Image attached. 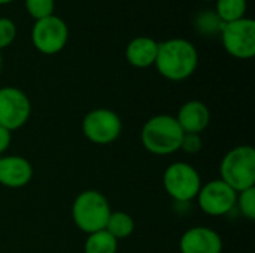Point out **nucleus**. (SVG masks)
<instances>
[{"mask_svg": "<svg viewBox=\"0 0 255 253\" xmlns=\"http://www.w3.org/2000/svg\"><path fill=\"white\" fill-rule=\"evenodd\" d=\"M184 131L172 115L149 118L140 131L142 146L152 155H172L181 149Z\"/></svg>", "mask_w": 255, "mask_h": 253, "instance_id": "f03ea898", "label": "nucleus"}, {"mask_svg": "<svg viewBox=\"0 0 255 253\" xmlns=\"http://www.w3.org/2000/svg\"><path fill=\"white\" fill-rule=\"evenodd\" d=\"M134 227H136L134 219H133L128 213L121 212V210H117V212H111L105 230H106L115 240L120 242V240L128 239V237L133 234Z\"/></svg>", "mask_w": 255, "mask_h": 253, "instance_id": "2eb2a0df", "label": "nucleus"}, {"mask_svg": "<svg viewBox=\"0 0 255 253\" xmlns=\"http://www.w3.org/2000/svg\"><path fill=\"white\" fill-rule=\"evenodd\" d=\"M221 40L224 49L235 58L250 60L255 55V22L251 18H242L233 22H223Z\"/></svg>", "mask_w": 255, "mask_h": 253, "instance_id": "0eeeda50", "label": "nucleus"}, {"mask_svg": "<svg viewBox=\"0 0 255 253\" xmlns=\"http://www.w3.org/2000/svg\"><path fill=\"white\" fill-rule=\"evenodd\" d=\"M33 167L28 160L19 155L0 157V185L18 189L30 183Z\"/></svg>", "mask_w": 255, "mask_h": 253, "instance_id": "f8f14e48", "label": "nucleus"}, {"mask_svg": "<svg viewBox=\"0 0 255 253\" xmlns=\"http://www.w3.org/2000/svg\"><path fill=\"white\" fill-rule=\"evenodd\" d=\"M10 1H13V0H0V4H7Z\"/></svg>", "mask_w": 255, "mask_h": 253, "instance_id": "5701e85b", "label": "nucleus"}, {"mask_svg": "<svg viewBox=\"0 0 255 253\" xmlns=\"http://www.w3.org/2000/svg\"><path fill=\"white\" fill-rule=\"evenodd\" d=\"M217 16L221 22H233L245 18L248 3L247 0H215Z\"/></svg>", "mask_w": 255, "mask_h": 253, "instance_id": "f3484780", "label": "nucleus"}, {"mask_svg": "<svg viewBox=\"0 0 255 253\" xmlns=\"http://www.w3.org/2000/svg\"><path fill=\"white\" fill-rule=\"evenodd\" d=\"M163 186L170 198L185 204L196 200L202 188V179L196 167L184 161H176L164 170Z\"/></svg>", "mask_w": 255, "mask_h": 253, "instance_id": "39448f33", "label": "nucleus"}, {"mask_svg": "<svg viewBox=\"0 0 255 253\" xmlns=\"http://www.w3.org/2000/svg\"><path fill=\"white\" fill-rule=\"evenodd\" d=\"M158 52V42L152 37L140 36L128 42L126 48V58L128 64L136 69H146L155 64Z\"/></svg>", "mask_w": 255, "mask_h": 253, "instance_id": "4468645a", "label": "nucleus"}, {"mask_svg": "<svg viewBox=\"0 0 255 253\" xmlns=\"http://www.w3.org/2000/svg\"><path fill=\"white\" fill-rule=\"evenodd\" d=\"M67 39V24L57 15L37 19L31 30V42L34 48L45 55H54L63 51Z\"/></svg>", "mask_w": 255, "mask_h": 253, "instance_id": "6e6552de", "label": "nucleus"}, {"mask_svg": "<svg viewBox=\"0 0 255 253\" xmlns=\"http://www.w3.org/2000/svg\"><path fill=\"white\" fill-rule=\"evenodd\" d=\"M199 54L196 46L187 39H169L158 43L155 67L158 73L173 82L188 79L197 69Z\"/></svg>", "mask_w": 255, "mask_h": 253, "instance_id": "f257e3e1", "label": "nucleus"}, {"mask_svg": "<svg viewBox=\"0 0 255 253\" xmlns=\"http://www.w3.org/2000/svg\"><path fill=\"white\" fill-rule=\"evenodd\" d=\"M16 37V25L10 18H0V51L7 48Z\"/></svg>", "mask_w": 255, "mask_h": 253, "instance_id": "aec40b11", "label": "nucleus"}, {"mask_svg": "<svg viewBox=\"0 0 255 253\" xmlns=\"http://www.w3.org/2000/svg\"><path fill=\"white\" fill-rule=\"evenodd\" d=\"M175 118L185 134H200L211 122V112L205 103L190 100L179 107Z\"/></svg>", "mask_w": 255, "mask_h": 253, "instance_id": "ddd939ff", "label": "nucleus"}, {"mask_svg": "<svg viewBox=\"0 0 255 253\" xmlns=\"http://www.w3.org/2000/svg\"><path fill=\"white\" fill-rule=\"evenodd\" d=\"M118 251V240H115L106 230L88 234L84 253H117Z\"/></svg>", "mask_w": 255, "mask_h": 253, "instance_id": "dca6fc26", "label": "nucleus"}, {"mask_svg": "<svg viewBox=\"0 0 255 253\" xmlns=\"http://www.w3.org/2000/svg\"><path fill=\"white\" fill-rule=\"evenodd\" d=\"M221 180L236 192L255 188V151L250 145L230 149L220 166Z\"/></svg>", "mask_w": 255, "mask_h": 253, "instance_id": "20e7f679", "label": "nucleus"}, {"mask_svg": "<svg viewBox=\"0 0 255 253\" xmlns=\"http://www.w3.org/2000/svg\"><path fill=\"white\" fill-rule=\"evenodd\" d=\"M181 253H221V236L208 227H193L187 230L179 240Z\"/></svg>", "mask_w": 255, "mask_h": 253, "instance_id": "9b49d317", "label": "nucleus"}, {"mask_svg": "<svg viewBox=\"0 0 255 253\" xmlns=\"http://www.w3.org/2000/svg\"><path fill=\"white\" fill-rule=\"evenodd\" d=\"M82 133L94 145H111L121 136L123 121L111 109H93L82 119Z\"/></svg>", "mask_w": 255, "mask_h": 253, "instance_id": "423d86ee", "label": "nucleus"}, {"mask_svg": "<svg viewBox=\"0 0 255 253\" xmlns=\"http://www.w3.org/2000/svg\"><path fill=\"white\" fill-rule=\"evenodd\" d=\"M238 192L221 179H215L202 185L196 200L203 213L208 216H224L236 207Z\"/></svg>", "mask_w": 255, "mask_h": 253, "instance_id": "9d476101", "label": "nucleus"}, {"mask_svg": "<svg viewBox=\"0 0 255 253\" xmlns=\"http://www.w3.org/2000/svg\"><path fill=\"white\" fill-rule=\"evenodd\" d=\"M203 1H215V0H203Z\"/></svg>", "mask_w": 255, "mask_h": 253, "instance_id": "393cba45", "label": "nucleus"}, {"mask_svg": "<svg viewBox=\"0 0 255 253\" xmlns=\"http://www.w3.org/2000/svg\"><path fill=\"white\" fill-rule=\"evenodd\" d=\"M236 207L242 213L244 218L248 221L255 219V188H250L245 191L238 192L236 197Z\"/></svg>", "mask_w": 255, "mask_h": 253, "instance_id": "a211bd4d", "label": "nucleus"}, {"mask_svg": "<svg viewBox=\"0 0 255 253\" xmlns=\"http://www.w3.org/2000/svg\"><path fill=\"white\" fill-rule=\"evenodd\" d=\"M111 212L108 198L96 189L79 192L72 204V219L87 236L105 230Z\"/></svg>", "mask_w": 255, "mask_h": 253, "instance_id": "7ed1b4c3", "label": "nucleus"}, {"mask_svg": "<svg viewBox=\"0 0 255 253\" xmlns=\"http://www.w3.org/2000/svg\"><path fill=\"white\" fill-rule=\"evenodd\" d=\"M1 63H3V60H1V51H0V70H1Z\"/></svg>", "mask_w": 255, "mask_h": 253, "instance_id": "b1692460", "label": "nucleus"}, {"mask_svg": "<svg viewBox=\"0 0 255 253\" xmlns=\"http://www.w3.org/2000/svg\"><path fill=\"white\" fill-rule=\"evenodd\" d=\"M10 142H12V133L0 125V157H3V154L9 149Z\"/></svg>", "mask_w": 255, "mask_h": 253, "instance_id": "4be33fe9", "label": "nucleus"}, {"mask_svg": "<svg viewBox=\"0 0 255 253\" xmlns=\"http://www.w3.org/2000/svg\"><path fill=\"white\" fill-rule=\"evenodd\" d=\"M202 146H203V142H202L200 134H185L184 133L179 151H184L187 154H197V152H200Z\"/></svg>", "mask_w": 255, "mask_h": 253, "instance_id": "412c9836", "label": "nucleus"}, {"mask_svg": "<svg viewBox=\"0 0 255 253\" xmlns=\"http://www.w3.org/2000/svg\"><path fill=\"white\" fill-rule=\"evenodd\" d=\"M31 115V103L28 95L15 88H0V125L10 133L24 127Z\"/></svg>", "mask_w": 255, "mask_h": 253, "instance_id": "1a4fd4ad", "label": "nucleus"}, {"mask_svg": "<svg viewBox=\"0 0 255 253\" xmlns=\"http://www.w3.org/2000/svg\"><path fill=\"white\" fill-rule=\"evenodd\" d=\"M25 9L30 16H33L36 21L54 15L55 1L54 0H25Z\"/></svg>", "mask_w": 255, "mask_h": 253, "instance_id": "6ab92c4d", "label": "nucleus"}]
</instances>
